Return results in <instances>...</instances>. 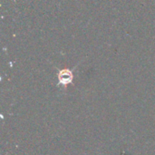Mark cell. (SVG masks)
Wrapping results in <instances>:
<instances>
[{
    "mask_svg": "<svg viewBox=\"0 0 155 155\" xmlns=\"http://www.w3.org/2000/svg\"><path fill=\"white\" fill-rule=\"evenodd\" d=\"M73 74L70 70L68 69H64L62 71H60L58 73V80H59V83L63 85H67L69 84L72 80H73Z\"/></svg>",
    "mask_w": 155,
    "mask_h": 155,
    "instance_id": "6da1fadb",
    "label": "cell"
}]
</instances>
